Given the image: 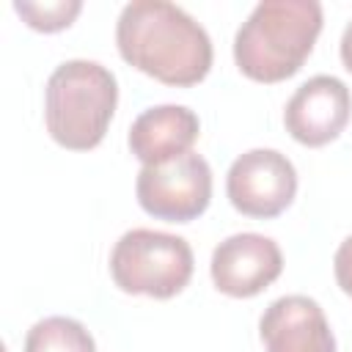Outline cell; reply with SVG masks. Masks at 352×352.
Instances as JSON below:
<instances>
[{
  "label": "cell",
  "mask_w": 352,
  "mask_h": 352,
  "mask_svg": "<svg viewBox=\"0 0 352 352\" xmlns=\"http://www.w3.org/2000/svg\"><path fill=\"white\" fill-rule=\"evenodd\" d=\"M121 58L165 85H195L212 69V38L184 8L168 0H132L116 22Z\"/></svg>",
  "instance_id": "6da1fadb"
},
{
  "label": "cell",
  "mask_w": 352,
  "mask_h": 352,
  "mask_svg": "<svg viewBox=\"0 0 352 352\" xmlns=\"http://www.w3.org/2000/svg\"><path fill=\"white\" fill-rule=\"evenodd\" d=\"M316 0H261L234 36V60L256 82L297 74L322 30Z\"/></svg>",
  "instance_id": "7a4b0ae2"
},
{
  "label": "cell",
  "mask_w": 352,
  "mask_h": 352,
  "mask_svg": "<svg viewBox=\"0 0 352 352\" xmlns=\"http://www.w3.org/2000/svg\"><path fill=\"white\" fill-rule=\"evenodd\" d=\"M118 104L116 74L85 58L60 63L44 94V124L50 138L72 151L96 148Z\"/></svg>",
  "instance_id": "3957f363"
},
{
  "label": "cell",
  "mask_w": 352,
  "mask_h": 352,
  "mask_svg": "<svg viewBox=\"0 0 352 352\" xmlns=\"http://www.w3.org/2000/svg\"><path fill=\"white\" fill-rule=\"evenodd\" d=\"M192 248L184 236L132 228L126 231L110 253V275L116 286L126 294H146L154 300H168L179 294L192 278Z\"/></svg>",
  "instance_id": "277c9868"
},
{
  "label": "cell",
  "mask_w": 352,
  "mask_h": 352,
  "mask_svg": "<svg viewBox=\"0 0 352 352\" xmlns=\"http://www.w3.org/2000/svg\"><path fill=\"white\" fill-rule=\"evenodd\" d=\"M135 192L146 214L165 223H190L201 217L212 201V168L195 151L162 165H143Z\"/></svg>",
  "instance_id": "5b68a950"
},
{
  "label": "cell",
  "mask_w": 352,
  "mask_h": 352,
  "mask_svg": "<svg viewBox=\"0 0 352 352\" xmlns=\"http://www.w3.org/2000/svg\"><path fill=\"white\" fill-rule=\"evenodd\" d=\"M226 192L236 212L270 220L294 201L297 170L292 160L275 148H250L231 162Z\"/></svg>",
  "instance_id": "8992f818"
},
{
  "label": "cell",
  "mask_w": 352,
  "mask_h": 352,
  "mask_svg": "<svg viewBox=\"0 0 352 352\" xmlns=\"http://www.w3.org/2000/svg\"><path fill=\"white\" fill-rule=\"evenodd\" d=\"M349 113L352 94L346 82L333 74H316L292 94L283 110V124L297 143L319 148L344 132Z\"/></svg>",
  "instance_id": "52a82bcc"
},
{
  "label": "cell",
  "mask_w": 352,
  "mask_h": 352,
  "mask_svg": "<svg viewBox=\"0 0 352 352\" xmlns=\"http://www.w3.org/2000/svg\"><path fill=\"white\" fill-rule=\"evenodd\" d=\"M283 270V256L275 239L264 234H231L214 250L209 261L217 292L228 297H256Z\"/></svg>",
  "instance_id": "ba28073f"
},
{
  "label": "cell",
  "mask_w": 352,
  "mask_h": 352,
  "mask_svg": "<svg viewBox=\"0 0 352 352\" xmlns=\"http://www.w3.org/2000/svg\"><path fill=\"white\" fill-rule=\"evenodd\" d=\"M258 333L267 352H336L322 305L305 294L272 300L258 319Z\"/></svg>",
  "instance_id": "9c48e42d"
},
{
  "label": "cell",
  "mask_w": 352,
  "mask_h": 352,
  "mask_svg": "<svg viewBox=\"0 0 352 352\" xmlns=\"http://www.w3.org/2000/svg\"><path fill=\"white\" fill-rule=\"evenodd\" d=\"M201 135L198 116L184 104H157L143 110L129 126V151L143 165H162L192 151Z\"/></svg>",
  "instance_id": "30bf717a"
},
{
  "label": "cell",
  "mask_w": 352,
  "mask_h": 352,
  "mask_svg": "<svg viewBox=\"0 0 352 352\" xmlns=\"http://www.w3.org/2000/svg\"><path fill=\"white\" fill-rule=\"evenodd\" d=\"M25 352H96V344L82 322L72 316H47L28 330Z\"/></svg>",
  "instance_id": "8fae6325"
},
{
  "label": "cell",
  "mask_w": 352,
  "mask_h": 352,
  "mask_svg": "<svg viewBox=\"0 0 352 352\" xmlns=\"http://www.w3.org/2000/svg\"><path fill=\"white\" fill-rule=\"evenodd\" d=\"M14 11L33 28V30H44V33H55L63 30L74 22V16L82 11L80 0H52V3H28V0H16Z\"/></svg>",
  "instance_id": "7c38bea8"
},
{
  "label": "cell",
  "mask_w": 352,
  "mask_h": 352,
  "mask_svg": "<svg viewBox=\"0 0 352 352\" xmlns=\"http://www.w3.org/2000/svg\"><path fill=\"white\" fill-rule=\"evenodd\" d=\"M333 272H336L341 292L352 297V234L338 245V250L333 256Z\"/></svg>",
  "instance_id": "4fadbf2b"
},
{
  "label": "cell",
  "mask_w": 352,
  "mask_h": 352,
  "mask_svg": "<svg viewBox=\"0 0 352 352\" xmlns=\"http://www.w3.org/2000/svg\"><path fill=\"white\" fill-rule=\"evenodd\" d=\"M341 60H344V66L352 72V19L346 22V28H344V33H341Z\"/></svg>",
  "instance_id": "5bb4252c"
}]
</instances>
